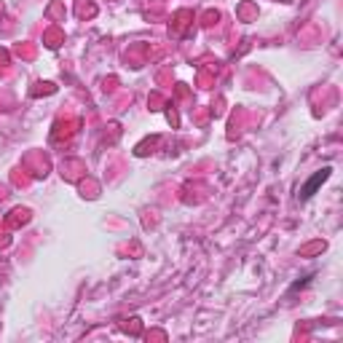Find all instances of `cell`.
I'll return each mask as SVG.
<instances>
[{
  "label": "cell",
  "instance_id": "6da1fadb",
  "mask_svg": "<svg viewBox=\"0 0 343 343\" xmlns=\"http://www.w3.org/2000/svg\"><path fill=\"white\" fill-rule=\"evenodd\" d=\"M327 174H330V169H322V172L316 174V177H314V180H311L306 188H303V196H311V193H314V188L319 185V183H324V180H327Z\"/></svg>",
  "mask_w": 343,
  "mask_h": 343
}]
</instances>
